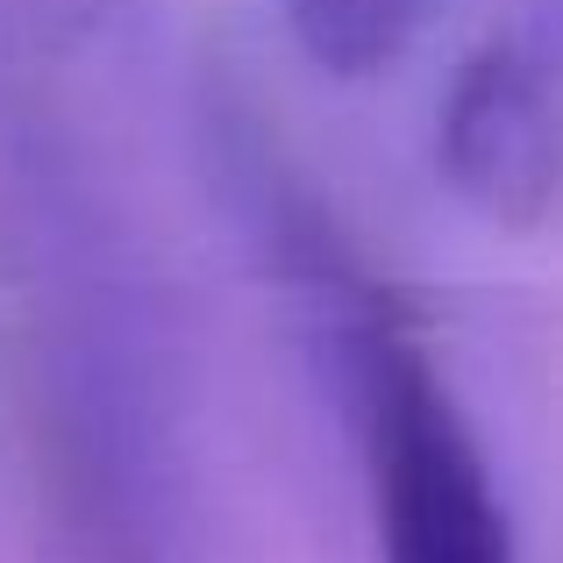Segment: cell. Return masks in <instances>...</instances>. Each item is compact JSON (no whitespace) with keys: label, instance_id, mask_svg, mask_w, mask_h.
<instances>
[{"label":"cell","instance_id":"obj_1","mask_svg":"<svg viewBox=\"0 0 563 563\" xmlns=\"http://www.w3.org/2000/svg\"><path fill=\"white\" fill-rule=\"evenodd\" d=\"M335 357L364 442L378 563H521L507 493L421 343L385 307H343Z\"/></svg>","mask_w":563,"mask_h":563},{"label":"cell","instance_id":"obj_2","mask_svg":"<svg viewBox=\"0 0 563 563\" xmlns=\"http://www.w3.org/2000/svg\"><path fill=\"white\" fill-rule=\"evenodd\" d=\"M435 172L471 214L536 229L563 200V93L514 43H485L456 65L435 108Z\"/></svg>","mask_w":563,"mask_h":563},{"label":"cell","instance_id":"obj_3","mask_svg":"<svg viewBox=\"0 0 563 563\" xmlns=\"http://www.w3.org/2000/svg\"><path fill=\"white\" fill-rule=\"evenodd\" d=\"M286 22L307 65H321L329 79H372L407 57L428 0H286Z\"/></svg>","mask_w":563,"mask_h":563},{"label":"cell","instance_id":"obj_4","mask_svg":"<svg viewBox=\"0 0 563 563\" xmlns=\"http://www.w3.org/2000/svg\"><path fill=\"white\" fill-rule=\"evenodd\" d=\"M36 8H43V22H51L57 36H108V29H122L143 0H36Z\"/></svg>","mask_w":563,"mask_h":563}]
</instances>
